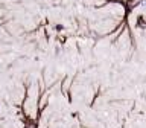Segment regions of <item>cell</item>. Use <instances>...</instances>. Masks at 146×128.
Returning a JSON list of instances; mask_svg holds the SVG:
<instances>
[{"label": "cell", "mask_w": 146, "mask_h": 128, "mask_svg": "<svg viewBox=\"0 0 146 128\" xmlns=\"http://www.w3.org/2000/svg\"><path fill=\"white\" fill-rule=\"evenodd\" d=\"M55 29H56V31H62L64 26H62V25H56V26H55Z\"/></svg>", "instance_id": "cell-1"}]
</instances>
